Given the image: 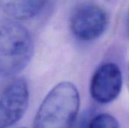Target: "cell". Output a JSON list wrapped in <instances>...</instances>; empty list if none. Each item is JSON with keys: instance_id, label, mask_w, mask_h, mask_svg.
I'll list each match as a JSON object with an SVG mask.
<instances>
[{"instance_id": "6da1fadb", "label": "cell", "mask_w": 129, "mask_h": 128, "mask_svg": "<svg viewBox=\"0 0 129 128\" xmlns=\"http://www.w3.org/2000/svg\"><path fill=\"white\" fill-rule=\"evenodd\" d=\"M79 105V94L73 83L57 84L42 103L35 117L33 128H72Z\"/></svg>"}, {"instance_id": "7a4b0ae2", "label": "cell", "mask_w": 129, "mask_h": 128, "mask_svg": "<svg viewBox=\"0 0 129 128\" xmlns=\"http://www.w3.org/2000/svg\"><path fill=\"white\" fill-rule=\"evenodd\" d=\"M34 51L29 30L10 20H0V75L11 76L29 63Z\"/></svg>"}, {"instance_id": "3957f363", "label": "cell", "mask_w": 129, "mask_h": 128, "mask_svg": "<svg viewBox=\"0 0 129 128\" xmlns=\"http://www.w3.org/2000/svg\"><path fill=\"white\" fill-rule=\"evenodd\" d=\"M108 16L100 5L92 2L79 4L73 11L70 26L73 35L82 41H92L105 32Z\"/></svg>"}, {"instance_id": "277c9868", "label": "cell", "mask_w": 129, "mask_h": 128, "mask_svg": "<svg viewBox=\"0 0 129 128\" xmlns=\"http://www.w3.org/2000/svg\"><path fill=\"white\" fill-rule=\"evenodd\" d=\"M29 103L26 81L18 78L12 81L0 97V128H8L23 116Z\"/></svg>"}, {"instance_id": "5b68a950", "label": "cell", "mask_w": 129, "mask_h": 128, "mask_svg": "<svg viewBox=\"0 0 129 128\" xmlns=\"http://www.w3.org/2000/svg\"><path fill=\"white\" fill-rule=\"evenodd\" d=\"M122 87V72L114 63L101 65L92 75L90 92L92 98L98 103L106 104L116 100Z\"/></svg>"}, {"instance_id": "8992f818", "label": "cell", "mask_w": 129, "mask_h": 128, "mask_svg": "<svg viewBox=\"0 0 129 128\" xmlns=\"http://www.w3.org/2000/svg\"><path fill=\"white\" fill-rule=\"evenodd\" d=\"M48 0H0V8L16 20L34 17L43 9Z\"/></svg>"}, {"instance_id": "52a82bcc", "label": "cell", "mask_w": 129, "mask_h": 128, "mask_svg": "<svg viewBox=\"0 0 129 128\" xmlns=\"http://www.w3.org/2000/svg\"><path fill=\"white\" fill-rule=\"evenodd\" d=\"M88 128H119V124L113 116L104 113L92 117Z\"/></svg>"}, {"instance_id": "ba28073f", "label": "cell", "mask_w": 129, "mask_h": 128, "mask_svg": "<svg viewBox=\"0 0 129 128\" xmlns=\"http://www.w3.org/2000/svg\"><path fill=\"white\" fill-rule=\"evenodd\" d=\"M90 114L89 113H86L85 115H83L81 118V119L79 121V122H77L76 127L74 128H88L89 127V124H90Z\"/></svg>"}, {"instance_id": "9c48e42d", "label": "cell", "mask_w": 129, "mask_h": 128, "mask_svg": "<svg viewBox=\"0 0 129 128\" xmlns=\"http://www.w3.org/2000/svg\"><path fill=\"white\" fill-rule=\"evenodd\" d=\"M125 29H126V32L129 35V10L127 13L126 15V18H125Z\"/></svg>"}, {"instance_id": "30bf717a", "label": "cell", "mask_w": 129, "mask_h": 128, "mask_svg": "<svg viewBox=\"0 0 129 128\" xmlns=\"http://www.w3.org/2000/svg\"><path fill=\"white\" fill-rule=\"evenodd\" d=\"M127 84H128L129 90V64L128 66V69H127Z\"/></svg>"}]
</instances>
